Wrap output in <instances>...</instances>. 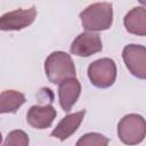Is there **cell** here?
<instances>
[{
    "mask_svg": "<svg viewBox=\"0 0 146 146\" xmlns=\"http://www.w3.org/2000/svg\"><path fill=\"white\" fill-rule=\"evenodd\" d=\"M70 50L73 55L89 57L102 50V40L97 33L84 32L76 36L72 42Z\"/></svg>",
    "mask_w": 146,
    "mask_h": 146,
    "instance_id": "cell-7",
    "label": "cell"
},
{
    "mask_svg": "<svg viewBox=\"0 0 146 146\" xmlns=\"http://www.w3.org/2000/svg\"><path fill=\"white\" fill-rule=\"evenodd\" d=\"M88 76L97 88H108L116 79V66L113 59L100 58L92 62L88 67Z\"/></svg>",
    "mask_w": 146,
    "mask_h": 146,
    "instance_id": "cell-4",
    "label": "cell"
},
{
    "mask_svg": "<svg viewBox=\"0 0 146 146\" xmlns=\"http://www.w3.org/2000/svg\"><path fill=\"white\" fill-rule=\"evenodd\" d=\"M124 26L128 32L144 36L146 34V10L144 7L131 9L124 17Z\"/></svg>",
    "mask_w": 146,
    "mask_h": 146,
    "instance_id": "cell-11",
    "label": "cell"
},
{
    "mask_svg": "<svg viewBox=\"0 0 146 146\" xmlns=\"http://www.w3.org/2000/svg\"><path fill=\"white\" fill-rule=\"evenodd\" d=\"M3 146H29V136L22 130H13L8 133Z\"/></svg>",
    "mask_w": 146,
    "mask_h": 146,
    "instance_id": "cell-14",
    "label": "cell"
},
{
    "mask_svg": "<svg viewBox=\"0 0 146 146\" xmlns=\"http://www.w3.org/2000/svg\"><path fill=\"white\" fill-rule=\"evenodd\" d=\"M123 60L128 70L137 78H146V48L140 44H128L123 48Z\"/></svg>",
    "mask_w": 146,
    "mask_h": 146,
    "instance_id": "cell-5",
    "label": "cell"
},
{
    "mask_svg": "<svg viewBox=\"0 0 146 146\" xmlns=\"http://www.w3.org/2000/svg\"><path fill=\"white\" fill-rule=\"evenodd\" d=\"M44 71L51 83L59 84L65 80L75 78V66L70 55L64 51H55L44 62Z\"/></svg>",
    "mask_w": 146,
    "mask_h": 146,
    "instance_id": "cell-2",
    "label": "cell"
},
{
    "mask_svg": "<svg viewBox=\"0 0 146 146\" xmlns=\"http://www.w3.org/2000/svg\"><path fill=\"white\" fill-rule=\"evenodd\" d=\"M57 112L51 105L46 106H32L26 115L29 124L35 129H46L50 127L54 119L56 117Z\"/></svg>",
    "mask_w": 146,
    "mask_h": 146,
    "instance_id": "cell-8",
    "label": "cell"
},
{
    "mask_svg": "<svg viewBox=\"0 0 146 146\" xmlns=\"http://www.w3.org/2000/svg\"><path fill=\"white\" fill-rule=\"evenodd\" d=\"M107 144L108 138L97 132H90L82 136L76 141L75 146H107Z\"/></svg>",
    "mask_w": 146,
    "mask_h": 146,
    "instance_id": "cell-13",
    "label": "cell"
},
{
    "mask_svg": "<svg viewBox=\"0 0 146 146\" xmlns=\"http://www.w3.org/2000/svg\"><path fill=\"white\" fill-rule=\"evenodd\" d=\"M83 27L90 32L104 31L111 27L113 21V9L110 2H96L88 6L80 14Z\"/></svg>",
    "mask_w": 146,
    "mask_h": 146,
    "instance_id": "cell-1",
    "label": "cell"
},
{
    "mask_svg": "<svg viewBox=\"0 0 146 146\" xmlns=\"http://www.w3.org/2000/svg\"><path fill=\"white\" fill-rule=\"evenodd\" d=\"M36 16V10L34 7L29 9H17L9 11L0 17V30L2 31H16L22 30L31 25Z\"/></svg>",
    "mask_w": 146,
    "mask_h": 146,
    "instance_id": "cell-6",
    "label": "cell"
},
{
    "mask_svg": "<svg viewBox=\"0 0 146 146\" xmlns=\"http://www.w3.org/2000/svg\"><path fill=\"white\" fill-rule=\"evenodd\" d=\"M83 116H84V111H80V112L66 115L52 130L51 136L58 138L59 140L67 139L71 135H73L76 131V129L79 128V125L83 120Z\"/></svg>",
    "mask_w": 146,
    "mask_h": 146,
    "instance_id": "cell-10",
    "label": "cell"
},
{
    "mask_svg": "<svg viewBox=\"0 0 146 146\" xmlns=\"http://www.w3.org/2000/svg\"><path fill=\"white\" fill-rule=\"evenodd\" d=\"M117 135L125 145H137L141 143L146 135V123L141 115L128 114L117 124Z\"/></svg>",
    "mask_w": 146,
    "mask_h": 146,
    "instance_id": "cell-3",
    "label": "cell"
},
{
    "mask_svg": "<svg viewBox=\"0 0 146 146\" xmlns=\"http://www.w3.org/2000/svg\"><path fill=\"white\" fill-rule=\"evenodd\" d=\"M25 103V96L16 90H5L0 94V114L15 113Z\"/></svg>",
    "mask_w": 146,
    "mask_h": 146,
    "instance_id": "cell-12",
    "label": "cell"
},
{
    "mask_svg": "<svg viewBox=\"0 0 146 146\" xmlns=\"http://www.w3.org/2000/svg\"><path fill=\"white\" fill-rule=\"evenodd\" d=\"M1 140H2V136H1V132H0V144H1Z\"/></svg>",
    "mask_w": 146,
    "mask_h": 146,
    "instance_id": "cell-15",
    "label": "cell"
},
{
    "mask_svg": "<svg viewBox=\"0 0 146 146\" xmlns=\"http://www.w3.org/2000/svg\"><path fill=\"white\" fill-rule=\"evenodd\" d=\"M80 92H81V84L75 78L65 80L62 83H59V88H58L59 104L65 112H68L72 108V106L78 100Z\"/></svg>",
    "mask_w": 146,
    "mask_h": 146,
    "instance_id": "cell-9",
    "label": "cell"
}]
</instances>
